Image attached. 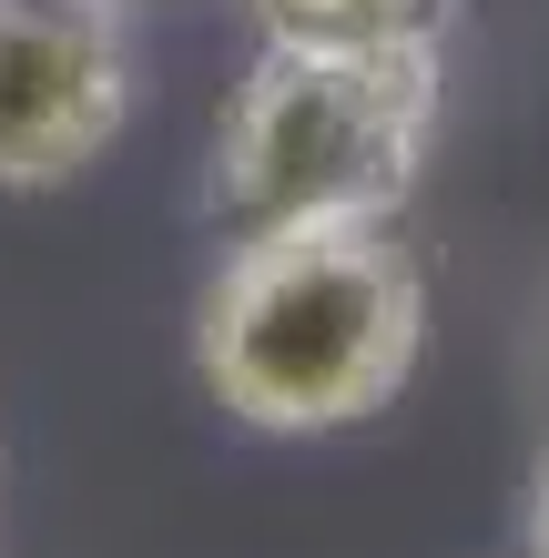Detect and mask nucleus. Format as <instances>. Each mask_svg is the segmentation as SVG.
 <instances>
[{"label":"nucleus","instance_id":"4","mask_svg":"<svg viewBox=\"0 0 549 558\" xmlns=\"http://www.w3.org/2000/svg\"><path fill=\"white\" fill-rule=\"evenodd\" d=\"M285 41H438L447 0H254Z\"/></svg>","mask_w":549,"mask_h":558},{"label":"nucleus","instance_id":"2","mask_svg":"<svg viewBox=\"0 0 549 558\" xmlns=\"http://www.w3.org/2000/svg\"><path fill=\"white\" fill-rule=\"evenodd\" d=\"M438 143V41H275L214 122L204 204L235 223L397 214Z\"/></svg>","mask_w":549,"mask_h":558},{"label":"nucleus","instance_id":"1","mask_svg":"<svg viewBox=\"0 0 549 558\" xmlns=\"http://www.w3.org/2000/svg\"><path fill=\"white\" fill-rule=\"evenodd\" d=\"M428 275L386 214L244 223L193 315V366L214 407L265 437H336L417 376Z\"/></svg>","mask_w":549,"mask_h":558},{"label":"nucleus","instance_id":"3","mask_svg":"<svg viewBox=\"0 0 549 558\" xmlns=\"http://www.w3.org/2000/svg\"><path fill=\"white\" fill-rule=\"evenodd\" d=\"M133 122L122 0H0V193H51Z\"/></svg>","mask_w":549,"mask_h":558},{"label":"nucleus","instance_id":"5","mask_svg":"<svg viewBox=\"0 0 549 558\" xmlns=\"http://www.w3.org/2000/svg\"><path fill=\"white\" fill-rule=\"evenodd\" d=\"M529 558H549V457H539V477H529Z\"/></svg>","mask_w":549,"mask_h":558}]
</instances>
